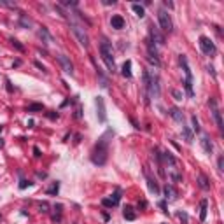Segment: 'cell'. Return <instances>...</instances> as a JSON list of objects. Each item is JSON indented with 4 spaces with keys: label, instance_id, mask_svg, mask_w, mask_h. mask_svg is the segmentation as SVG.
Instances as JSON below:
<instances>
[{
    "label": "cell",
    "instance_id": "cell-1",
    "mask_svg": "<svg viewBox=\"0 0 224 224\" xmlns=\"http://www.w3.org/2000/svg\"><path fill=\"white\" fill-rule=\"evenodd\" d=\"M114 137V131L112 130H107V131L98 138V142L95 144L93 147V151H91V161L98 165V166H103L105 163H107V158H109V144H110V140Z\"/></svg>",
    "mask_w": 224,
    "mask_h": 224
},
{
    "label": "cell",
    "instance_id": "cell-2",
    "mask_svg": "<svg viewBox=\"0 0 224 224\" xmlns=\"http://www.w3.org/2000/svg\"><path fill=\"white\" fill-rule=\"evenodd\" d=\"M100 54H102V60L107 65L109 72H116V63H114V56H112V44L107 39H103L100 44Z\"/></svg>",
    "mask_w": 224,
    "mask_h": 224
},
{
    "label": "cell",
    "instance_id": "cell-3",
    "mask_svg": "<svg viewBox=\"0 0 224 224\" xmlns=\"http://www.w3.org/2000/svg\"><path fill=\"white\" fill-rule=\"evenodd\" d=\"M70 28H72V32H74V35L77 37V40H79V44L82 46V47H89V37H88V33H86V30H84L79 23H75L74 19H70Z\"/></svg>",
    "mask_w": 224,
    "mask_h": 224
},
{
    "label": "cell",
    "instance_id": "cell-4",
    "mask_svg": "<svg viewBox=\"0 0 224 224\" xmlns=\"http://www.w3.org/2000/svg\"><path fill=\"white\" fill-rule=\"evenodd\" d=\"M158 21H159V26L163 32H172L173 30V23H172V18H170V14L165 11V9H159L158 11Z\"/></svg>",
    "mask_w": 224,
    "mask_h": 224
},
{
    "label": "cell",
    "instance_id": "cell-5",
    "mask_svg": "<svg viewBox=\"0 0 224 224\" xmlns=\"http://www.w3.org/2000/svg\"><path fill=\"white\" fill-rule=\"evenodd\" d=\"M145 46H147V60L152 63L154 67H161L159 54H158V51H156V47H154V44L147 39V40H145Z\"/></svg>",
    "mask_w": 224,
    "mask_h": 224
},
{
    "label": "cell",
    "instance_id": "cell-6",
    "mask_svg": "<svg viewBox=\"0 0 224 224\" xmlns=\"http://www.w3.org/2000/svg\"><path fill=\"white\" fill-rule=\"evenodd\" d=\"M208 105L212 107V114H214V119H215V123H217V128L222 131L224 130V123H222V116H221V110L217 109V102L214 100V98H210L208 100Z\"/></svg>",
    "mask_w": 224,
    "mask_h": 224
},
{
    "label": "cell",
    "instance_id": "cell-7",
    "mask_svg": "<svg viewBox=\"0 0 224 224\" xmlns=\"http://www.w3.org/2000/svg\"><path fill=\"white\" fill-rule=\"evenodd\" d=\"M200 47H201V51L205 54H214L215 53V44L210 40L208 37H205V35L200 37Z\"/></svg>",
    "mask_w": 224,
    "mask_h": 224
},
{
    "label": "cell",
    "instance_id": "cell-8",
    "mask_svg": "<svg viewBox=\"0 0 224 224\" xmlns=\"http://www.w3.org/2000/svg\"><path fill=\"white\" fill-rule=\"evenodd\" d=\"M95 103H96V109H98V121L100 123H105L107 121V114H105V102L102 96H96L95 98Z\"/></svg>",
    "mask_w": 224,
    "mask_h": 224
},
{
    "label": "cell",
    "instance_id": "cell-9",
    "mask_svg": "<svg viewBox=\"0 0 224 224\" xmlns=\"http://www.w3.org/2000/svg\"><path fill=\"white\" fill-rule=\"evenodd\" d=\"M58 61H60V65H61V68L67 72V74H74V65H72V61L68 60V56H65V54H60L58 56Z\"/></svg>",
    "mask_w": 224,
    "mask_h": 224
},
{
    "label": "cell",
    "instance_id": "cell-10",
    "mask_svg": "<svg viewBox=\"0 0 224 224\" xmlns=\"http://www.w3.org/2000/svg\"><path fill=\"white\" fill-rule=\"evenodd\" d=\"M179 61H180L182 70H184V74H186V81H193V74H191V68H189V65H187V58L184 54H180L179 56Z\"/></svg>",
    "mask_w": 224,
    "mask_h": 224
},
{
    "label": "cell",
    "instance_id": "cell-11",
    "mask_svg": "<svg viewBox=\"0 0 224 224\" xmlns=\"http://www.w3.org/2000/svg\"><path fill=\"white\" fill-rule=\"evenodd\" d=\"M110 25H112V28H116V30H123V28H124V18H123L121 14H114L110 18Z\"/></svg>",
    "mask_w": 224,
    "mask_h": 224
},
{
    "label": "cell",
    "instance_id": "cell-12",
    "mask_svg": "<svg viewBox=\"0 0 224 224\" xmlns=\"http://www.w3.org/2000/svg\"><path fill=\"white\" fill-rule=\"evenodd\" d=\"M149 32H151V39H149V40L152 42V44H154V42H158V44H165V37L159 33V30H158V28L151 26Z\"/></svg>",
    "mask_w": 224,
    "mask_h": 224
},
{
    "label": "cell",
    "instance_id": "cell-13",
    "mask_svg": "<svg viewBox=\"0 0 224 224\" xmlns=\"http://www.w3.org/2000/svg\"><path fill=\"white\" fill-rule=\"evenodd\" d=\"M39 35H40L42 40H44V44H51V42L54 40V39H53V35L49 33V30L46 26H40V28H39Z\"/></svg>",
    "mask_w": 224,
    "mask_h": 224
},
{
    "label": "cell",
    "instance_id": "cell-14",
    "mask_svg": "<svg viewBox=\"0 0 224 224\" xmlns=\"http://www.w3.org/2000/svg\"><path fill=\"white\" fill-rule=\"evenodd\" d=\"M123 217H124L126 221H135V219H137V212H135L133 207L126 205L124 208H123Z\"/></svg>",
    "mask_w": 224,
    "mask_h": 224
},
{
    "label": "cell",
    "instance_id": "cell-15",
    "mask_svg": "<svg viewBox=\"0 0 224 224\" xmlns=\"http://www.w3.org/2000/svg\"><path fill=\"white\" fill-rule=\"evenodd\" d=\"M163 193H165V198H166L168 201H175L177 200V191H175L172 186H165V189H163Z\"/></svg>",
    "mask_w": 224,
    "mask_h": 224
},
{
    "label": "cell",
    "instance_id": "cell-16",
    "mask_svg": "<svg viewBox=\"0 0 224 224\" xmlns=\"http://www.w3.org/2000/svg\"><path fill=\"white\" fill-rule=\"evenodd\" d=\"M170 116L177 121V123H180L182 126H184V114H182V110L180 109H177V107H172L170 109Z\"/></svg>",
    "mask_w": 224,
    "mask_h": 224
},
{
    "label": "cell",
    "instance_id": "cell-17",
    "mask_svg": "<svg viewBox=\"0 0 224 224\" xmlns=\"http://www.w3.org/2000/svg\"><path fill=\"white\" fill-rule=\"evenodd\" d=\"M200 142H201L203 151H205L207 154H212V151H214V145H212V142H210V138H208V137H207V135H203Z\"/></svg>",
    "mask_w": 224,
    "mask_h": 224
},
{
    "label": "cell",
    "instance_id": "cell-18",
    "mask_svg": "<svg viewBox=\"0 0 224 224\" xmlns=\"http://www.w3.org/2000/svg\"><path fill=\"white\" fill-rule=\"evenodd\" d=\"M198 186H200L203 191H208V189H210V180L203 173H200V175H198Z\"/></svg>",
    "mask_w": 224,
    "mask_h": 224
},
{
    "label": "cell",
    "instance_id": "cell-19",
    "mask_svg": "<svg viewBox=\"0 0 224 224\" xmlns=\"http://www.w3.org/2000/svg\"><path fill=\"white\" fill-rule=\"evenodd\" d=\"M200 207H201V210H200V221L205 222V219H207V210H208V200H201Z\"/></svg>",
    "mask_w": 224,
    "mask_h": 224
},
{
    "label": "cell",
    "instance_id": "cell-20",
    "mask_svg": "<svg viewBox=\"0 0 224 224\" xmlns=\"http://www.w3.org/2000/svg\"><path fill=\"white\" fill-rule=\"evenodd\" d=\"M121 74H123V75H124L126 79H130V77H131V61H130V60H126V61L123 63Z\"/></svg>",
    "mask_w": 224,
    "mask_h": 224
},
{
    "label": "cell",
    "instance_id": "cell-21",
    "mask_svg": "<svg viewBox=\"0 0 224 224\" xmlns=\"http://www.w3.org/2000/svg\"><path fill=\"white\" fill-rule=\"evenodd\" d=\"M145 177H147V186H149V189H151V193H154V194H159V187H158L156 180H154V179H151V177L147 175V172H145Z\"/></svg>",
    "mask_w": 224,
    "mask_h": 224
},
{
    "label": "cell",
    "instance_id": "cell-22",
    "mask_svg": "<svg viewBox=\"0 0 224 224\" xmlns=\"http://www.w3.org/2000/svg\"><path fill=\"white\" fill-rule=\"evenodd\" d=\"M19 26H23V28H30V26H32V19L28 18L26 14H23V12L19 14Z\"/></svg>",
    "mask_w": 224,
    "mask_h": 224
},
{
    "label": "cell",
    "instance_id": "cell-23",
    "mask_svg": "<svg viewBox=\"0 0 224 224\" xmlns=\"http://www.w3.org/2000/svg\"><path fill=\"white\" fill-rule=\"evenodd\" d=\"M161 156H163V159L166 161V163H170V168H172V166H177V159L172 156V152H163Z\"/></svg>",
    "mask_w": 224,
    "mask_h": 224
},
{
    "label": "cell",
    "instance_id": "cell-24",
    "mask_svg": "<svg viewBox=\"0 0 224 224\" xmlns=\"http://www.w3.org/2000/svg\"><path fill=\"white\" fill-rule=\"evenodd\" d=\"M182 135H184V140H186L187 144H191V142H193V131L189 130L187 126H182Z\"/></svg>",
    "mask_w": 224,
    "mask_h": 224
},
{
    "label": "cell",
    "instance_id": "cell-25",
    "mask_svg": "<svg viewBox=\"0 0 224 224\" xmlns=\"http://www.w3.org/2000/svg\"><path fill=\"white\" fill-rule=\"evenodd\" d=\"M131 9H133V12L137 14L138 18H144V16H145V11H144V5H140V4H133V5H131Z\"/></svg>",
    "mask_w": 224,
    "mask_h": 224
},
{
    "label": "cell",
    "instance_id": "cell-26",
    "mask_svg": "<svg viewBox=\"0 0 224 224\" xmlns=\"http://www.w3.org/2000/svg\"><path fill=\"white\" fill-rule=\"evenodd\" d=\"M58 191H60V182H53V186L46 191V194L54 196V194H58Z\"/></svg>",
    "mask_w": 224,
    "mask_h": 224
},
{
    "label": "cell",
    "instance_id": "cell-27",
    "mask_svg": "<svg viewBox=\"0 0 224 224\" xmlns=\"http://www.w3.org/2000/svg\"><path fill=\"white\" fill-rule=\"evenodd\" d=\"M184 88H186V93H187L189 98L194 96V91H193V81H184Z\"/></svg>",
    "mask_w": 224,
    "mask_h": 224
},
{
    "label": "cell",
    "instance_id": "cell-28",
    "mask_svg": "<svg viewBox=\"0 0 224 224\" xmlns=\"http://www.w3.org/2000/svg\"><path fill=\"white\" fill-rule=\"evenodd\" d=\"M96 74H98V77H100V86H102V88H109V81H107V77L103 75V72L100 68H96Z\"/></svg>",
    "mask_w": 224,
    "mask_h": 224
},
{
    "label": "cell",
    "instance_id": "cell-29",
    "mask_svg": "<svg viewBox=\"0 0 224 224\" xmlns=\"http://www.w3.org/2000/svg\"><path fill=\"white\" fill-rule=\"evenodd\" d=\"M109 200L112 201V205H114V207H117L119 201H121V194H119V191H116V193H114V194H112Z\"/></svg>",
    "mask_w": 224,
    "mask_h": 224
},
{
    "label": "cell",
    "instance_id": "cell-30",
    "mask_svg": "<svg viewBox=\"0 0 224 224\" xmlns=\"http://www.w3.org/2000/svg\"><path fill=\"white\" fill-rule=\"evenodd\" d=\"M39 110H44V105L42 103H32L28 107V112H39Z\"/></svg>",
    "mask_w": 224,
    "mask_h": 224
},
{
    "label": "cell",
    "instance_id": "cell-31",
    "mask_svg": "<svg viewBox=\"0 0 224 224\" xmlns=\"http://www.w3.org/2000/svg\"><path fill=\"white\" fill-rule=\"evenodd\" d=\"M11 44H12L14 47L18 49V51H21V53H23V51H25V46H23V44H21L19 40H16V39H11Z\"/></svg>",
    "mask_w": 224,
    "mask_h": 224
},
{
    "label": "cell",
    "instance_id": "cell-32",
    "mask_svg": "<svg viewBox=\"0 0 224 224\" xmlns=\"http://www.w3.org/2000/svg\"><path fill=\"white\" fill-rule=\"evenodd\" d=\"M191 123H193V131H200V123H198V119H196V116H191Z\"/></svg>",
    "mask_w": 224,
    "mask_h": 224
},
{
    "label": "cell",
    "instance_id": "cell-33",
    "mask_svg": "<svg viewBox=\"0 0 224 224\" xmlns=\"http://www.w3.org/2000/svg\"><path fill=\"white\" fill-rule=\"evenodd\" d=\"M39 208H40V212H42V214H47V212H49V203L40 201V203H39Z\"/></svg>",
    "mask_w": 224,
    "mask_h": 224
},
{
    "label": "cell",
    "instance_id": "cell-34",
    "mask_svg": "<svg viewBox=\"0 0 224 224\" xmlns=\"http://www.w3.org/2000/svg\"><path fill=\"white\" fill-rule=\"evenodd\" d=\"M28 186H32V182L26 180V179H21L19 180V189H26Z\"/></svg>",
    "mask_w": 224,
    "mask_h": 224
},
{
    "label": "cell",
    "instance_id": "cell-35",
    "mask_svg": "<svg viewBox=\"0 0 224 224\" xmlns=\"http://www.w3.org/2000/svg\"><path fill=\"white\" fill-rule=\"evenodd\" d=\"M102 205H103V207H107V208H112V207H114L109 198H103V200H102Z\"/></svg>",
    "mask_w": 224,
    "mask_h": 224
},
{
    "label": "cell",
    "instance_id": "cell-36",
    "mask_svg": "<svg viewBox=\"0 0 224 224\" xmlns=\"http://www.w3.org/2000/svg\"><path fill=\"white\" fill-rule=\"evenodd\" d=\"M217 166H219L221 172L224 170V158H222V156H219V159H217Z\"/></svg>",
    "mask_w": 224,
    "mask_h": 224
},
{
    "label": "cell",
    "instance_id": "cell-37",
    "mask_svg": "<svg viewBox=\"0 0 224 224\" xmlns=\"http://www.w3.org/2000/svg\"><path fill=\"white\" fill-rule=\"evenodd\" d=\"M0 5H5V7H16L14 2H7V0H0Z\"/></svg>",
    "mask_w": 224,
    "mask_h": 224
},
{
    "label": "cell",
    "instance_id": "cell-38",
    "mask_svg": "<svg viewBox=\"0 0 224 224\" xmlns=\"http://www.w3.org/2000/svg\"><path fill=\"white\" fill-rule=\"evenodd\" d=\"M46 116H47V117L51 119V121H54V119H58V112H47Z\"/></svg>",
    "mask_w": 224,
    "mask_h": 224
},
{
    "label": "cell",
    "instance_id": "cell-39",
    "mask_svg": "<svg viewBox=\"0 0 224 224\" xmlns=\"http://www.w3.org/2000/svg\"><path fill=\"white\" fill-rule=\"evenodd\" d=\"M5 84H7V86H5V88H7V91H9V93H12V91H14V88H12V82H11L9 79H5Z\"/></svg>",
    "mask_w": 224,
    "mask_h": 224
},
{
    "label": "cell",
    "instance_id": "cell-40",
    "mask_svg": "<svg viewBox=\"0 0 224 224\" xmlns=\"http://www.w3.org/2000/svg\"><path fill=\"white\" fill-rule=\"evenodd\" d=\"M172 95L175 96V100H182V93H180V91L173 89V91H172Z\"/></svg>",
    "mask_w": 224,
    "mask_h": 224
},
{
    "label": "cell",
    "instance_id": "cell-41",
    "mask_svg": "<svg viewBox=\"0 0 224 224\" xmlns=\"http://www.w3.org/2000/svg\"><path fill=\"white\" fill-rule=\"evenodd\" d=\"M35 67H37L39 70H42V72H47V70H46V67H44L40 61H35Z\"/></svg>",
    "mask_w": 224,
    "mask_h": 224
},
{
    "label": "cell",
    "instance_id": "cell-42",
    "mask_svg": "<svg viewBox=\"0 0 224 224\" xmlns=\"http://www.w3.org/2000/svg\"><path fill=\"white\" fill-rule=\"evenodd\" d=\"M33 156H35V158H40V156H42V154H40V149H39L37 145L33 147Z\"/></svg>",
    "mask_w": 224,
    "mask_h": 224
},
{
    "label": "cell",
    "instance_id": "cell-43",
    "mask_svg": "<svg viewBox=\"0 0 224 224\" xmlns=\"http://www.w3.org/2000/svg\"><path fill=\"white\" fill-rule=\"evenodd\" d=\"M177 215H179V217H180V219H182V221H184V224H187V215H186L184 212H179Z\"/></svg>",
    "mask_w": 224,
    "mask_h": 224
},
{
    "label": "cell",
    "instance_id": "cell-44",
    "mask_svg": "<svg viewBox=\"0 0 224 224\" xmlns=\"http://www.w3.org/2000/svg\"><path fill=\"white\" fill-rule=\"evenodd\" d=\"M75 117H77V119L82 117V110H81V107H77V110H75Z\"/></svg>",
    "mask_w": 224,
    "mask_h": 224
},
{
    "label": "cell",
    "instance_id": "cell-45",
    "mask_svg": "<svg viewBox=\"0 0 224 224\" xmlns=\"http://www.w3.org/2000/svg\"><path fill=\"white\" fill-rule=\"evenodd\" d=\"M159 207H161V210H163L165 214L168 212V210H166V201H159Z\"/></svg>",
    "mask_w": 224,
    "mask_h": 224
},
{
    "label": "cell",
    "instance_id": "cell-46",
    "mask_svg": "<svg viewBox=\"0 0 224 224\" xmlns=\"http://www.w3.org/2000/svg\"><path fill=\"white\" fill-rule=\"evenodd\" d=\"M103 4H105V5H114V4H116V0H103Z\"/></svg>",
    "mask_w": 224,
    "mask_h": 224
},
{
    "label": "cell",
    "instance_id": "cell-47",
    "mask_svg": "<svg viewBox=\"0 0 224 224\" xmlns=\"http://www.w3.org/2000/svg\"><path fill=\"white\" fill-rule=\"evenodd\" d=\"M145 207H147L145 201H140V203H138V208H145Z\"/></svg>",
    "mask_w": 224,
    "mask_h": 224
},
{
    "label": "cell",
    "instance_id": "cell-48",
    "mask_svg": "<svg viewBox=\"0 0 224 224\" xmlns=\"http://www.w3.org/2000/svg\"><path fill=\"white\" fill-rule=\"evenodd\" d=\"M165 5H166V7H170V9H172V7H173V4H172V2H168V0H165Z\"/></svg>",
    "mask_w": 224,
    "mask_h": 224
}]
</instances>
